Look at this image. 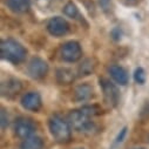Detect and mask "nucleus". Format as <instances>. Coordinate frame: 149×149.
Here are the masks:
<instances>
[{
    "label": "nucleus",
    "instance_id": "6",
    "mask_svg": "<svg viewBox=\"0 0 149 149\" xmlns=\"http://www.w3.org/2000/svg\"><path fill=\"white\" fill-rule=\"evenodd\" d=\"M100 85L102 87V92H103V100L104 102L109 106V107H115L119 102V91L116 88V86L114 84H111L108 80L101 79L100 80Z\"/></svg>",
    "mask_w": 149,
    "mask_h": 149
},
{
    "label": "nucleus",
    "instance_id": "20",
    "mask_svg": "<svg viewBox=\"0 0 149 149\" xmlns=\"http://www.w3.org/2000/svg\"><path fill=\"white\" fill-rule=\"evenodd\" d=\"M126 134H127V127H125V128H122V129L120 130V133L118 134V137H116L115 143H121V142L123 141V139H125Z\"/></svg>",
    "mask_w": 149,
    "mask_h": 149
},
{
    "label": "nucleus",
    "instance_id": "18",
    "mask_svg": "<svg viewBox=\"0 0 149 149\" xmlns=\"http://www.w3.org/2000/svg\"><path fill=\"white\" fill-rule=\"evenodd\" d=\"M134 79L140 85H143L146 82V72H144L143 68L139 67V68L135 69V72H134Z\"/></svg>",
    "mask_w": 149,
    "mask_h": 149
},
{
    "label": "nucleus",
    "instance_id": "21",
    "mask_svg": "<svg viewBox=\"0 0 149 149\" xmlns=\"http://www.w3.org/2000/svg\"><path fill=\"white\" fill-rule=\"evenodd\" d=\"M133 149H143V148H133Z\"/></svg>",
    "mask_w": 149,
    "mask_h": 149
},
{
    "label": "nucleus",
    "instance_id": "22",
    "mask_svg": "<svg viewBox=\"0 0 149 149\" xmlns=\"http://www.w3.org/2000/svg\"><path fill=\"white\" fill-rule=\"evenodd\" d=\"M128 1H135V0H128Z\"/></svg>",
    "mask_w": 149,
    "mask_h": 149
},
{
    "label": "nucleus",
    "instance_id": "9",
    "mask_svg": "<svg viewBox=\"0 0 149 149\" xmlns=\"http://www.w3.org/2000/svg\"><path fill=\"white\" fill-rule=\"evenodd\" d=\"M41 96L36 92H29L21 97V106L27 110L36 111L41 108Z\"/></svg>",
    "mask_w": 149,
    "mask_h": 149
},
{
    "label": "nucleus",
    "instance_id": "1",
    "mask_svg": "<svg viewBox=\"0 0 149 149\" xmlns=\"http://www.w3.org/2000/svg\"><path fill=\"white\" fill-rule=\"evenodd\" d=\"M95 106H85L80 109L72 110L67 116V121L69 122L72 129L79 133H91L94 130L95 126L92 120V116L96 114Z\"/></svg>",
    "mask_w": 149,
    "mask_h": 149
},
{
    "label": "nucleus",
    "instance_id": "10",
    "mask_svg": "<svg viewBox=\"0 0 149 149\" xmlns=\"http://www.w3.org/2000/svg\"><path fill=\"white\" fill-rule=\"evenodd\" d=\"M21 91V84L14 78H10L1 84V95L5 97H14Z\"/></svg>",
    "mask_w": 149,
    "mask_h": 149
},
{
    "label": "nucleus",
    "instance_id": "15",
    "mask_svg": "<svg viewBox=\"0 0 149 149\" xmlns=\"http://www.w3.org/2000/svg\"><path fill=\"white\" fill-rule=\"evenodd\" d=\"M42 147L44 142L39 136L27 137L20 144V149H42Z\"/></svg>",
    "mask_w": 149,
    "mask_h": 149
},
{
    "label": "nucleus",
    "instance_id": "13",
    "mask_svg": "<svg viewBox=\"0 0 149 149\" xmlns=\"http://www.w3.org/2000/svg\"><path fill=\"white\" fill-rule=\"evenodd\" d=\"M92 96H93V87L87 84L78 86L75 91H74V99L78 102H85L89 100Z\"/></svg>",
    "mask_w": 149,
    "mask_h": 149
},
{
    "label": "nucleus",
    "instance_id": "4",
    "mask_svg": "<svg viewBox=\"0 0 149 149\" xmlns=\"http://www.w3.org/2000/svg\"><path fill=\"white\" fill-rule=\"evenodd\" d=\"M60 56L66 62H77L82 56V49L79 42L68 41L60 48Z\"/></svg>",
    "mask_w": 149,
    "mask_h": 149
},
{
    "label": "nucleus",
    "instance_id": "19",
    "mask_svg": "<svg viewBox=\"0 0 149 149\" xmlns=\"http://www.w3.org/2000/svg\"><path fill=\"white\" fill-rule=\"evenodd\" d=\"M0 123H1V129L5 130L8 126V114L5 109H1V114H0Z\"/></svg>",
    "mask_w": 149,
    "mask_h": 149
},
{
    "label": "nucleus",
    "instance_id": "14",
    "mask_svg": "<svg viewBox=\"0 0 149 149\" xmlns=\"http://www.w3.org/2000/svg\"><path fill=\"white\" fill-rule=\"evenodd\" d=\"M6 5L14 13H25L31 7V0H6Z\"/></svg>",
    "mask_w": 149,
    "mask_h": 149
},
{
    "label": "nucleus",
    "instance_id": "23",
    "mask_svg": "<svg viewBox=\"0 0 149 149\" xmlns=\"http://www.w3.org/2000/svg\"><path fill=\"white\" fill-rule=\"evenodd\" d=\"M79 149H81V148H79Z\"/></svg>",
    "mask_w": 149,
    "mask_h": 149
},
{
    "label": "nucleus",
    "instance_id": "17",
    "mask_svg": "<svg viewBox=\"0 0 149 149\" xmlns=\"http://www.w3.org/2000/svg\"><path fill=\"white\" fill-rule=\"evenodd\" d=\"M63 14L72 18V19H75L79 15V11L77 8V6L74 5L73 3H67L63 7Z\"/></svg>",
    "mask_w": 149,
    "mask_h": 149
},
{
    "label": "nucleus",
    "instance_id": "12",
    "mask_svg": "<svg viewBox=\"0 0 149 149\" xmlns=\"http://www.w3.org/2000/svg\"><path fill=\"white\" fill-rule=\"evenodd\" d=\"M75 80V73L70 68H58L56 69V81L60 85H70Z\"/></svg>",
    "mask_w": 149,
    "mask_h": 149
},
{
    "label": "nucleus",
    "instance_id": "5",
    "mask_svg": "<svg viewBox=\"0 0 149 149\" xmlns=\"http://www.w3.org/2000/svg\"><path fill=\"white\" fill-rule=\"evenodd\" d=\"M27 73L31 78H33L35 80L42 79L48 73V63L39 56L32 58L27 66Z\"/></svg>",
    "mask_w": 149,
    "mask_h": 149
},
{
    "label": "nucleus",
    "instance_id": "16",
    "mask_svg": "<svg viewBox=\"0 0 149 149\" xmlns=\"http://www.w3.org/2000/svg\"><path fill=\"white\" fill-rule=\"evenodd\" d=\"M94 70V65H93V61L91 59H87L85 60L81 66L79 67V75L80 77H86V75H89L92 74V72Z\"/></svg>",
    "mask_w": 149,
    "mask_h": 149
},
{
    "label": "nucleus",
    "instance_id": "2",
    "mask_svg": "<svg viewBox=\"0 0 149 149\" xmlns=\"http://www.w3.org/2000/svg\"><path fill=\"white\" fill-rule=\"evenodd\" d=\"M0 54L4 60L17 65L25 60L27 51L20 42L13 39H5L0 42Z\"/></svg>",
    "mask_w": 149,
    "mask_h": 149
},
{
    "label": "nucleus",
    "instance_id": "7",
    "mask_svg": "<svg viewBox=\"0 0 149 149\" xmlns=\"http://www.w3.org/2000/svg\"><path fill=\"white\" fill-rule=\"evenodd\" d=\"M34 132H35V125L33 123L32 120H29L27 118H19L15 121L14 133L19 139L25 140L27 137H31V136H33Z\"/></svg>",
    "mask_w": 149,
    "mask_h": 149
},
{
    "label": "nucleus",
    "instance_id": "11",
    "mask_svg": "<svg viewBox=\"0 0 149 149\" xmlns=\"http://www.w3.org/2000/svg\"><path fill=\"white\" fill-rule=\"evenodd\" d=\"M109 74H110L111 79H113L116 84H119L121 86H125L128 84V74H127L126 69L122 68L121 66L111 65L109 67Z\"/></svg>",
    "mask_w": 149,
    "mask_h": 149
},
{
    "label": "nucleus",
    "instance_id": "3",
    "mask_svg": "<svg viewBox=\"0 0 149 149\" xmlns=\"http://www.w3.org/2000/svg\"><path fill=\"white\" fill-rule=\"evenodd\" d=\"M49 132L58 143H67L72 137V127L67 120L60 115H53L48 122Z\"/></svg>",
    "mask_w": 149,
    "mask_h": 149
},
{
    "label": "nucleus",
    "instance_id": "8",
    "mask_svg": "<svg viewBox=\"0 0 149 149\" xmlns=\"http://www.w3.org/2000/svg\"><path fill=\"white\" fill-rule=\"evenodd\" d=\"M47 31L54 36H62L69 31V25L66 19L61 17H54L47 22Z\"/></svg>",
    "mask_w": 149,
    "mask_h": 149
}]
</instances>
